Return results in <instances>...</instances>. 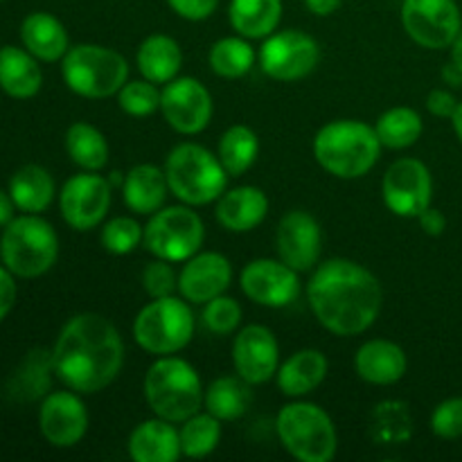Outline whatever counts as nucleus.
<instances>
[{
    "instance_id": "nucleus-3",
    "label": "nucleus",
    "mask_w": 462,
    "mask_h": 462,
    "mask_svg": "<svg viewBox=\"0 0 462 462\" xmlns=\"http://www.w3.org/2000/svg\"><path fill=\"white\" fill-rule=\"evenodd\" d=\"M382 156V143L368 122L334 120L314 135V158L328 174L355 180L370 174Z\"/></svg>"
},
{
    "instance_id": "nucleus-26",
    "label": "nucleus",
    "mask_w": 462,
    "mask_h": 462,
    "mask_svg": "<svg viewBox=\"0 0 462 462\" xmlns=\"http://www.w3.org/2000/svg\"><path fill=\"white\" fill-rule=\"evenodd\" d=\"M328 370V356L314 347H305V350L293 352L284 364H280L275 379H278V388L282 395L300 400L325 382Z\"/></svg>"
},
{
    "instance_id": "nucleus-42",
    "label": "nucleus",
    "mask_w": 462,
    "mask_h": 462,
    "mask_svg": "<svg viewBox=\"0 0 462 462\" xmlns=\"http://www.w3.org/2000/svg\"><path fill=\"white\" fill-rule=\"evenodd\" d=\"M171 12L185 21H206L219 7V0H167Z\"/></svg>"
},
{
    "instance_id": "nucleus-28",
    "label": "nucleus",
    "mask_w": 462,
    "mask_h": 462,
    "mask_svg": "<svg viewBox=\"0 0 462 462\" xmlns=\"http://www.w3.org/2000/svg\"><path fill=\"white\" fill-rule=\"evenodd\" d=\"M135 66L144 79L158 86L176 79L183 68V50L179 41L167 34H149L135 52Z\"/></svg>"
},
{
    "instance_id": "nucleus-49",
    "label": "nucleus",
    "mask_w": 462,
    "mask_h": 462,
    "mask_svg": "<svg viewBox=\"0 0 462 462\" xmlns=\"http://www.w3.org/2000/svg\"><path fill=\"white\" fill-rule=\"evenodd\" d=\"M451 126H454L456 138H458L460 144H462V102L458 104V108H456L454 116H451Z\"/></svg>"
},
{
    "instance_id": "nucleus-50",
    "label": "nucleus",
    "mask_w": 462,
    "mask_h": 462,
    "mask_svg": "<svg viewBox=\"0 0 462 462\" xmlns=\"http://www.w3.org/2000/svg\"><path fill=\"white\" fill-rule=\"evenodd\" d=\"M0 3H3V0H0Z\"/></svg>"
},
{
    "instance_id": "nucleus-15",
    "label": "nucleus",
    "mask_w": 462,
    "mask_h": 462,
    "mask_svg": "<svg viewBox=\"0 0 462 462\" xmlns=\"http://www.w3.org/2000/svg\"><path fill=\"white\" fill-rule=\"evenodd\" d=\"M239 287L244 296L255 305L269 307V310H282L298 300L302 291L300 273L284 264L282 260L271 257H257L242 269Z\"/></svg>"
},
{
    "instance_id": "nucleus-2",
    "label": "nucleus",
    "mask_w": 462,
    "mask_h": 462,
    "mask_svg": "<svg viewBox=\"0 0 462 462\" xmlns=\"http://www.w3.org/2000/svg\"><path fill=\"white\" fill-rule=\"evenodd\" d=\"M54 374L79 395L111 386L125 365V343L116 325L102 314L84 311L63 325L52 347Z\"/></svg>"
},
{
    "instance_id": "nucleus-14",
    "label": "nucleus",
    "mask_w": 462,
    "mask_h": 462,
    "mask_svg": "<svg viewBox=\"0 0 462 462\" xmlns=\"http://www.w3.org/2000/svg\"><path fill=\"white\" fill-rule=\"evenodd\" d=\"M111 180L97 171H81L63 183L59 194L61 217L72 230L86 233L106 221L111 208Z\"/></svg>"
},
{
    "instance_id": "nucleus-33",
    "label": "nucleus",
    "mask_w": 462,
    "mask_h": 462,
    "mask_svg": "<svg viewBox=\"0 0 462 462\" xmlns=\"http://www.w3.org/2000/svg\"><path fill=\"white\" fill-rule=\"evenodd\" d=\"M221 165L228 171V176L237 179L244 176L260 156V140L257 134L246 125H233L224 131L217 147Z\"/></svg>"
},
{
    "instance_id": "nucleus-7",
    "label": "nucleus",
    "mask_w": 462,
    "mask_h": 462,
    "mask_svg": "<svg viewBox=\"0 0 462 462\" xmlns=\"http://www.w3.org/2000/svg\"><path fill=\"white\" fill-rule=\"evenodd\" d=\"M275 433L284 451L300 462H329L337 456V427L328 411L311 402L282 406L275 418Z\"/></svg>"
},
{
    "instance_id": "nucleus-36",
    "label": "nucleus",
    "mask_w": 462,
    "mask_h": 462,
    "mask_svg": "<svg viewBox=\"0 0 462 462\" xmlns=\"http://www.w3.org/2000/svg\"><path fill=\"white\" fill-rule=\"evenodd\" d=\"M180 451L188 458H206L219 447L221 440V420L212 413H194L185 422H180Z\"/></svg>"
},
{
    "instance_id": "nucleus-27",
    "label": "nucleus",
    "mask_w": 462,
    "mask_h": 462,
    "mask_svg": "<svg viewBox=\"0 0 462 462\" xmlns=\"http://www.w3.org/2000/svg\"><path fill=\"white\" fill-rule=\"evenodd\" d=\"M43 86V70L39 59L25 48H0V90L14 99H30Z\"/></svg>"
},
{
    "instance_id": "nucleus-9",
    "label": "nucleus",
    "mask_w": 462,
    "mask_h": 462,
    "mask_svg": "<svg viewBox=\"0 0 462 462\" xmlns=\"http://www.w3.org/2000/svg\"><path fill=\"white\" fill-rule=\"evenodd\" d=\"M197 319L183 296L152 298L134 320V338L144 352L153 356L179 355L189 346Z\"/></svg>"
},
{
    "instance_id": "nucleus-18",
    "label": "nucleus",
    "mask_w": 462,
    "mask_h": 462,
    "mask_svg": "<svg viewBox=\"0 0 462 462\" xmlns=\"http://www.w3.org/2000/svg\"><path fill=\"white\" fill-rule=\"evenodd\" d=\"M235 373L251 386H262L278 374L280 346L275 334L264 325H246L233 341Z\"/></svg>"
},
{
    "instance_id": "nucleus-34",
    "label": "nucleus",
    "mask_w": 462,
    "mask_h": 462,
    "mask_svg": "<svg viewBox=\"0 0 462 462\" xmlns=\"http://www.w3.org/2000/svg\"><path fill=\"white\" fill-rule=\"evenodd\" d=\"M374 131L379 135V143L386 149H409L422 135L424 125L422 117L411 106H393L379 116Z\"/></svg>"
},
{
    "instance_id": "nucleus-6",
    "label": "nucleus",
    "mask_w": 462,
    "mask_h": 462,
    "mask_svg": "<svg viewBox=\"0 0 462 462\" xmlns=\"http://www.w3.org/2000/svg\"><path fill=\"white\" fill-rule=\"evenodd\" d=\"M59 257V235L39 215L14 217L0 235V262L16 278L34 280L48 273Z\"/></svg>"
},
{
    "instance_id": "nucleus-21",
    "label": "nucleus",
    "mask_w": 462,
    "mask_h": 462,
    "mask_svg": "<svg viewBox=\"0 0 462 462\" xmlns=\"http://www.w3.org/2000/svg\"><path fill=\"white\" fill-rule=\"evenodd\" d=\"M406 370V352L388 338H370L355 355V373L373 386H393L404 379Z\"/></svg>"
},
{
    "instance_id": "nucleus-12",
    "label": "nucleus",
    "mask_w": 462,
    "mask_h": 462,
    "mask_svg": "<svg viewBox=\"0 0 462 462\" xmlns=\"http://www.w3.org/2000/svg\"><path fill=\"white\" fill-rule=\"evenodd\" d=\"M383 203L404 219H418L433 201L431 170L420 158H397L383 174Z\"/></svg>"
},
{
    "instance_id": "nucleus-37",
    "label": "nucleus",
    "mask_w": 462,
    "mask_h": 462,
    "mask_svg": "<svg viewBox=\"0 0 462 462\" xmlns=\"http://www.w3.org/2000/svg\"><path fill=\"white\" fill-rule=\"evenodd\" d=\"M143 237L144 226H140L134 217H113L104 221L99 230V242L111 255H129L143 244Z\"/></svg>"
},
{
    "instance_id": "nucleus-8",
    "label": "nucleus",
    "mask_w": 462,
    "mask_h": 462,
    "mask_svg": "<svg viewBox=\"0 0 462 462\" xmlns=\"http://www.w3.org/2000/svg\"><path fill=\"white\" fill-rule=\"evenodd\" d=\"M68 88L86 99H106L129 81V63L117 50L97 43L72 45L61 59Z\"/></svg>"
},
{
    "instance_id": "nucleus-31",
    "label": "nucleus",
    "mask_w": 462,
    "mask_h": 462,
    "mask_svg": "<svg viewBox=\"0 0 462 462\" xmlns=\"http://www.w3.org/2000/svg\"><path fill=\"white\" fill-rule=\"evenodd\" d=\"M228 21L244 39H266L282 21V0H230Z\"/></svg>"
},
{
    "instance_id": "nucleus-16",
    "label": "nucleus",
    "mask_w": 462,
    "mask_h": 462,
    "mask_svg": "<svg viewBox=\"0 0 462 462\" xmlns=\"http://www.w3.org/2000/svg\"><path fill=\"white\" fill-rule=\"evenodd\" d=\"M215 102L194 77H176L161 90V113L167 125L183 135H197L210 125Z\"/></svg>"
},
{
    "instance_id": "nucleus-22",
    "label": "nucleus",
    "mask_w": 462,
    "mask_h": 462,
    "mask_svg": "<svg viewBox=\"0 0 462 462\" xmlns=\"http://www.w3.org/2000/svg\"><path fill=\"white\" fill-rule=\"evenodd\" d=\"M215 215L228 233H251L269 215V199L255 185H239L217 199Z\"/></svg>"
},
{
    "instance_id": "nucleus-24",
    "label": "nucleus",
    "mask_w": 462,
    "mask_h": 462,
    "mask_svg": "<svg viewBox=\"0 0 462 462\" xmlns=\"http://www.w3.org/2000/svg\"><path fill=\"white\" fill-rule=\"evenodd\" d=\"M21 41L39 61H61L70 50V36L63 23L48 12H32L21 23Z\"/></svg>"
},
{
    "instance_id": "nucleus-38",
    "label": "nucleus",
    "mask_w": 462,
    "mask_h": 462,
    "mask_svg": "<svg viewBox=\"0 0 462 462\" xmlns=\"http://www.w3.org/2000/svg\"><path fill=\"white\" fill-rule=\"evenodd\" d=\"M116 97L117 106L131 117H149L161 111V88L153 81L144 79V77L143 79L126 81Z\"/></svg>"
},
{
    "instance_id": "nucleus-48",
    "label": "nucleus",
    "mask_w": 462,
    "mask_h": 462,
    "mask_svg": "<svg viewBox=\"0 0 462 462\" xmlns=\"http://www.w3.org/2000/svg\"><path fill=\"white\" fill-rule=\"evenodd\" d=\"M449 48H451V63H454V66L462 72V27H460L458 34H456L454 43H451Z\"/></svg>"
},
{
    "instance_id": "nucleus-44",
    "label": "nucleus",
    "mask_w": 462,
    "mask_h": 462,
    "mask_svg": "<svg viewBox=\"0 0 462 462\" xmlns=\"http://www.w3.org/2000/svg\"><path fill=\"white\" fill-rule=\"evenodd\" d=\"M16 275L7 269V266L0 262V323L9 316V311L14 310L16 305V296H18V289L16 282H14Z\"/></svg>"
},
{
    "instance_id": "nucleus-23",
    "label": "nucleus",
    "mask_w": 462,
    "mask_h": 462,
    "mask_svg": "<svg viewBox=\"0 0 462 462\" xmlns=\"http://www.w3.org/2000/svg\"><path fill=\"white\" fill-rule=\"evenodd\" d=\"M129 456L135 462H174L180 451V436L174 422L152 418L140 422L129 436Z\"/></svg>"
},
{
    "instance_id": "nucleus-46",
    "label": "nucleus",
    "mask_w": 462,
    "mask_h": 462,
    "mask_svg": "<svg viewBox=\"0 0 462 462\" xmlns=\"http://www.w3.org/2000/svg\"><path fill=\"white\" fill-rule=\"evenodd\" d=\"M343 0H305V7L310 9L314 16H332Z\"/></svg>"
},
{
    "instance_id": "nucleus-25",
    "label": "nucleus",
    "mask_w": 462,
    "mask_h": 462,
    "mask_svg": "<svg viewBox=\"0 0 462 462\" xmlns=\"http://www.w3.org/2000/svg\"><path fill=\"white\" fill-rule=\"evenodd\" d=\"M167 194H170V185H167L165 170L152 162L131 167L122 179V199L135 215L152 217L165 206Z\"/></svg>"
},
{
    "instance_id": "nucleus-41",
    "label": "nucleus",
    "mask_w": 462,
    "mask_h": 462,
    "mask_svg": "<svg viewBox=\"0 0 462 462\" xmlns=\"http://www.w3.org/2000/svg\"><path fill=\"white\" fill-rule=\"evenodd\" d=\"M431 431L442 440L462 438V397H449L433 409Z\"/></svg>"
},
{
    "instance_id": "nucleus-5",
    "label": "nucleus",
    "mask_w": 462,
    "mask_h": 462,
    "mask_svg": "<svg viewBox=\"0 0 462 462\" xmlns=\"http://www.w3.org/2000/svg\"><path fill=\"white\" fill-rule=\"evenodd\" d=\"M170 192L185 206H210L228 189V171L219 156L197 143H180L165 161Z\"/></svg>"
},
{
    "instance_id": "nucleus-1",
    "label": "nucleus",
    "mask_w": 462,
    "mask_h": 462,
    "mask_svg": "<svg viewBox=\"0 0 462 462\" xmlns=\"http://www.w3.org/2000/svg\"><path fill=\"white\" fill-rule=\"evenodd\" d=\"M311 314L337 337L364 334L379 319L383 291L377 275L364 264L334 257L316 266L307 282Z\"/></svg>"
},
{
    "instance_id": "nucleus-29",
    "label": "nucleus",
    "mask_w": 462,
    "mask_h": 462,
    "mask_svg": "<svg viewBox=\"0 0 462 462\" xmlns=\"http://www.w3.org/2000/svg\"><path fill=\"white\" fill-rule=\"evenodd\" d=\"M9 194L16 210L27 215H41L52 206L57 185L52 174L41 165H23L9 179Z\"/></svg>"
},
{
    "instance_id": "nucleus-20",
    "label": "nucleus",
    "mask_w": 462,
    "mask_h": 462,
    "mask_svg": "<svg viewBox=\"0 0 462 462\" xmlns=\"http://www.w3.org/2000/svg\"><path fill=\"white\" fill-rule=\"evenodd\" d=\"M233 282V264L215 251H199L183 262L179 271V293L189 305H206L228 291Z\"/></svg>"
},
{
    "instance_id": "nucleus-4",
    "label": "nucleus",
    "mask_w": 462,
    "mask_h": 462,
    "mask_svg": "<svg viewBox=\"0 0 462 462\" xmlns=\"http://www.w3.org/2000/svg\"><path fill=\"white\" fill-rule=\"evenodd\" d=\"M201 377L192 364L174 355L158 356L144 374V400L156 418L180 424L203 406Z\"/></svg>"
},
{
    "instance_id": "nucleus-19",
    "label": "nucleus",
    "mask_w": 462,
    "mask_h": 462,
    "mask_svg": "<svg viewBox=\"0 0 462 462\" xmlns=\"http://www.w3.org/2000/svg\"><path fill=\"white\" fill-rule=\"evenodd\" d=\"M275 248L280 260L298 273L314 269L323 251V233L316 217L307 210L287 212L275 230Z\"/></svg>"
},
{
    "instance_id": "nucleus-10",
    "label": "nucleus",
    "mask_w": 462,
    "mask_h": 462,
    "mask_svg": "<svg viewBox=\"0 0 462 462\" xmlns=\"http://www.w3.org/2000/svg\"><path fill=\"white\" fill-rule=\"evenodd\" d=\"M206 239L203 219L192 210V206H170L161 208L149 217L144 224L143 244L153 257L183 264L192 255H197Z\"/></svg>"
},
{
    "instance_id": "nucleus-35",
    "label": "nucleus",
    "mask_w": 462,
    "mask_h": 462,
    "mask_svg": "<svg viewBox=\"0 0 462 462\" xmlns=\"http://www.w3.org/2000/svg\"><path fill=\"white\" fill-rule=\"evenodd\" d=\"M208 63L212 72L224 79H239L248 75L255 63V50L244 36H224L217 43H212L208 52Z\"/></svg>"
},
{
    "instance_id": "nucleus-43",
    "label": "nucleus",
    "mask_w": 462,
    "mask_h": 462,
    "mask_svg": "<svg viewBox=\"0 0 462 462\" xmlns=\"http://www.w3.org/2000/svg\"><path fill=\"white\" fill-rule=\"evenodd\" d=\"M458 99H456L454 93L445 88H433L431 93L427 95V108L431 116L442 117V120H451V116L458 108Z\"/></svg>"
},
{
    "instance_id": "nucleus-39",
    "label": "nucleus",
    "mask_w": 462,
    "mask_h": 462,
    "mask_svg": "<svg viewBox=\"0 0 462 462\" xmlns=\"http://www.w3.org/2000/svg\"><path fill=\"white\" fill-rule=\"evenodd\" d=\"M242 316V305L235 298L221 293V296L212 298L210 302L203 305L201 320L208 332L217 334V337H228V334L237 332Z\"/></svg>"
},
{
    "instance_id": "nucleus-47",
    "label": "nucleus",
    "mask_w": 462,
    "mask_h": 462,
    "mask_svg": "<svg viewBox=\"0 0 462 462\" xmlns=\"http://www.w3.org/2000/svg\"><path fill=\"white\" fill-rule=\"evenodd\" d=\"M14 210L16 206H14L9 189H0V228H5L14 219Z\"/></svg>"
},
{
    "instance_id": "nucleus-30",
    "label": "nucleus",
    "mask_w": 462,
    "mask_h": 462,
    "mask_svg": "<svg viewBox=\"0 0 462 462\" xmlns=\"http://www.w3.org/2000/svg\"><path fill=\"white\" fill-rule=\"evenodd\" d=\"M251 383L239 374H224L208 383L203 393V406L208 413L215 415L221 422H233L246 415L253 404Z\"/></svg>"
},
{
    "instance_id": "nucleus-13",
    "label": "nucleus",
    "mask_w": 462,
    "mask_h": 462,
    "mask_svg": "<svg viewBox=\"0 0 462 462\" xmlns=\"http://www.w3.org/2000/svg\"><path fill=\"white\" fill-rule=\"evenodd\" d=\"M402 25L420 48L445 50L460 32L462 14L456 0H404Z\"/></svg>"
},
{
    "instance_id": "nucleus-11",
    "label": "nucleus",
    "mask_w": 462,
    "mask_h": 462,
    "mask_svg": "<svg viewBox=\"0 0 462 462\" xmlns=\"http://www.w3.org/2000/svg\"><path fill=\"white\" fill-rule=\"evenodd\" d=\"M260 68L275 81H298L314 72L320 61V45L300 30H275L260 45Z\"/></svg>"
},
{
    "instance_id": "nucleus-45",
    "label": "nucleus",
    "mask_w": 462,
    "mask_h": 462,
    "mask_svg": "<svg viewBox=\"0 0 462 462\" xmlns=\"http://www.w3.org/2000/svg\"><path fill=\"white\" fill-rule=\"evenodd\" d=\"M418 221H420V228H422L424 235H429V237H440V235L447 230L445 212L438 210V208L433 206H429L427 210L418 217Z\"/></svg>"
},
{
    "instance_id": "nucleus-32",
    "label": "nucleus",
    "mask_w": 462,
    "mask_h": 462,
    "mask_svg": "<svg viewBox=\"0 0 462 462\" xmlns=\"http://www.w3.org/2000/svg\"><path fill=\"white\" fill-rule=\"evenodd\" d=\"M66 153L79 170L102 171L108 165V143L97 126L75 122L66 131Z\"/></svg>"
},
{
    "instance_id": "nucleus-40",
    "label": "nucleus",
    "mask_w": 462,
    "mask_h": 462,
    "mask_svg": "<svg viewBox=\"0 0 462 462\" xmlns=\"http://www.w3.org/2000/svg\"><path fill=\"white\" fill-rule=\"evenodd\" d=\"M140 280H143V289L149 298H167L179 293V273L174 271L171 262L161 260V257L144 266Z\"/></svg>"
},
{
    "instance_id": "nucleus-17",
    "label": "nucleus",
    "mask_w": 462,
    "mask_h": 462,
    "mask_svg": "<svg viewBox=\"0 0 462 462\" xmlns=\"http://www.w3.org/2000/svg\"><path fill=\"white\" fill-rule=\"evenodd\" d=\"M88 409L75 391L48 393L39 409L41 436L57 449H70L88 431Z\"/></svg>"
}]
</instances>
